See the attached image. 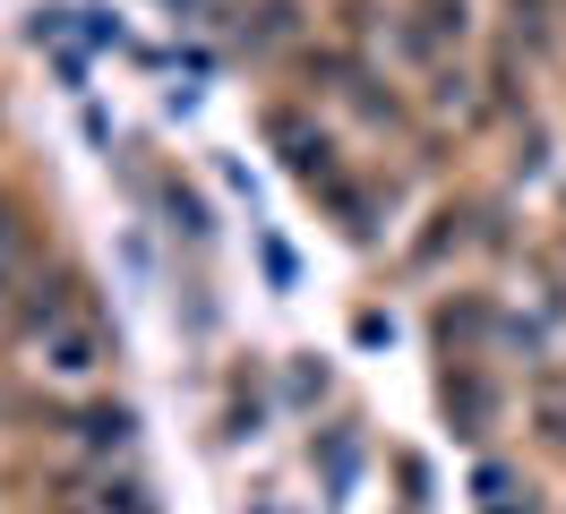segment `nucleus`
I'll use <instances>...</instances> for the list:
<instances>
[{
    "label": "nucleus",
    "mask_w": 566,
    "mask_h": 514,
    "mask_svg": "<svg viewBox=\"0 0 566 514\" xmlns=\"http://www.w3.org/2000/svg\"><path fill=\"white\" fill-rule=\"evenodd\" d=\"M9 249H18V223H9V206H0V266H9Z\"/></svg>",
    "instance_id": "obj_1"
}]
</instances>
